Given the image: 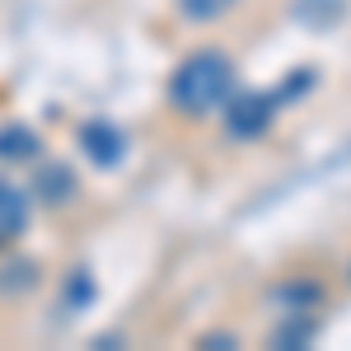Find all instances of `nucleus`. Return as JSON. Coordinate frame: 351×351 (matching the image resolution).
Here are the masks:
<instances>
[{
  "label": "nucleus",
  "instance_id": "obj_3",
  "mask_svg": "<svg viewBox=\"0 0 351 351\" xmlns=\"http://www.w3.org/2000/svg\"><path fill=\"white\" fill-rule=\"evenodd\" d=\"M80 150L89 164H99V169H117V164L127 160V136L117 122L108 117H89L80 122Z\"/></svg>",
  "mask_w": 351,
  "mask_h": 351
},
{
  "label": "nucleus",
  "instance_id": "obj_11",
  "mask_svg": "<svg viewBox=\"0 0 351 351\" xmlns=\"http://www.w3.org/2000/svg\"><path fill=\"white\" fill-rule=\"evenodd\" d=\"M75 300H94V276H89V271L84 267H75L71 271V276H66V300H61V309H75Z\"/></svg>",
  "mask_w": 351,
  "mask_h": 351
},
{
  "label": "nucleus",
  "instance_id": "obj_8",
  "mask_svg": "<svg viewBox=\"0 0 351 351\" xmlns=\"http://www.w3.org/2000/svg\"><path fill=\"white\" fill-rule=\"evenodd\" d=\"M234 5H239V0H178V14H183L188 24H216Z\"/></svg>",
  "mask_w": 351,
  "mask_h": 351
},
{
  "label": "nucleus",
  "instance_id": "obj_9",
  "mask_svg": "<svg viewBox=\"0 0 351 351\" xmlns=\"http://www.w3.org/2000/svg\"><path fill=\"white\" fill-rule=\"evenodd\" d=\"M342 14H347V0H300V5H295V19H304V24H319V28L337 24Z\"/></svg>",
  "mask_w": 351,
  "mask_h": 351
},
{
  "label": "nucleus",
  "instance_id": "obj_5",
  "mask_svg": "<svg viewBox=\"0 0 351 351\" xmlns=\"http://www.w3.org/2000/svg\"><path fill=\"white\" fill-rule=\"evenodd\" d=\"M33 192L43 197V202H52V206H61V202H71L75 197V178H71V169L56 160H43V169H38V178H33Z\"/></svg>",
  "mask_w": 351,
  "mask_h": 351
},
{
  "label": "nucleus",
  "instance_id": "obj_12",
  "mask_svg": "<svg viewBox=\"0 0 351 351\" xmlns=\"http://www.w3.org/2000/svg\"><path fill=\"white\" fill-rule=\"evenodd\" d=\"M276 300H286L291 309H304V304H319L324 291H319L314 281H291V286H281V291H276Z\"/></svg>",
  "mask_w": 351,
  "mask_h": 351
},
{
  "label": "nucleus",
  "instance_id": "obj_6",
  "mask_svg": "<svg viewBox=\"0 0 351 351\" xmlns=\"http://www.w3.org/2000/svg\"><path fill=\"white\" fill-rule=\"evenodd\" d=\"M38 136L19 127V122H10V127H0V160H38Z\"/></svg>",
  "mask_w": 351,
  "mask_h": 351
},
{
  "label": "nucleus",
  "instance_id": "obj_14",
  "mask_svg": "<svg viewBox=\"0 0 351 351\" xmlns=\"http://www.w3.org/2000/svg\"><path fill=\"white\" fill-rule=\"evenodd\" d=\"M347 276H351V267H347Z\"/></svg>",
  "mask_w": 351,
  "mask_h": 351
},
{
  "label": "nucleus",
  "instance_id": "obj_7",
  "mask_svg": "<svg viewBox=\"0 0 351 351\" xmlns=\"http://www.w3.org/2000/svg\"><path fill=\"white\" fill-rule=\"evenodd\" d=\"M314 332H319V324L304 319V309H291V319L271 332V347H304V342H314Z\"/></svg>",
  "mask_w": 351,
  "mask_h": 351
},
{
  "label": "nucleus",
  "instance_id": "obj_4",
  "mask_svg": "<svg viewBox=\"0 0 351 351\" xmlns=\"http://www.w3.org/2000/svg\"><path fill=\"white\" fill-rule=\"evenodd\" d=\"M24 225H28V197L14 183L0 178V248H10V243L19 239Z\"/></svg>",
  "mask_w": 351,
  "mask_h": 351
},
{
  "label": "nucleus",
  "instance_id": "obj_2",
  "mask_svg": "<svg viewBox=\"0 0 351 351\" xmlns=\"http://www.w3.org/2000/svg\"><path fill=\"white\" fill-rule=\"evenodd\" d=\"M276 108H281L276 89L271 94H263V89H234L230 104H225V132L234 136V141H258L271 127Z\"/></svg>",
  "mask_w": 351,
  "mask_h": 351
},
{
  "label": "nucleus",
  "instance_id": "obj_10",
  "mask_svg": "<svg viewBox=\"0 0 351 351\" xmlns=\"http://www.w3.org/2000/svg\"><path fill=\"white\" fill-rule=\"evenodd\" d=\"M33 281H38V267H33L28 258H19V263H5V267H0V291H5V295H24Z\"/></svg>",
  "mask_w": 351,
  "mask_h": 351
},
{
  "label": "nucleus",
  "instance_id": "obj_1",
  "mask_svg": "<svg viewBox=\"0 0 351 351\" xmlns=\"http://www.w3.org/2000/svg\"><path fill=\"white\" fill-rule=\"evenodd\" d=\"M234 94V61L220 52H192L178 61V71L169 75V104L188 117H206L230 104Z\"/></svg>",
  "mask_w": 351,
  "mask_h": 351
},
{
  "label": "nucleus",
  "instance_id": "obj_13",
  "mask_svg": "<svg viewBox=\"0 0 351 351\" xmlns=\"http://www.w3.org/2000/svg\"><path fill=\"white\" fill-rule=\"evenodd\" d=\"M202 347H234V332H206V337H202Z\"/></svg>",
  "mask_w": 351,
  "mask_h": 351
}]
</instances>
